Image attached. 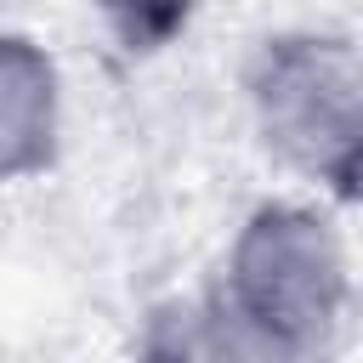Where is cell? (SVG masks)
Here are the masks:
<instances>
[{
	"label": "cell",
	"instance_id": "6da1fadb",
	"mask_svg": "<svg viewBox=\"0 0 363 363\" xmlns=\"http://www.w3.org/2000/svg\"><path fill=\"white\" fill-rule=\"evenodd\" d=\"M244 108L261 147L335 204L363 176V62L340 28H278L244 57Z\"/></svg>",
	"mask_w": 363,
	"mask_h": 363
},
{
	"label": "cell",
	"instance_id": "7a4b0ae2",
	"mask_svg": "<svg viewBox=\"0 0 363 363\" xmlns=\"http://www.w3.org/2000/svg\"><path fill=\"white\" fill-rule=\"evenodd\" d=\"M216 289L272 329L335 352L352 312V255L340 227L318 204L272 199L238 221Z\"/></svg>",
	"mask_w": 363,
	"mask_h": 363
},
{
	"label": "cell",
	"instance_id": "3957f363",
	"mask_svg": "<svg viewBox=\"0 0 363 363\" xmlns=\"http://www.w3.org/2000/svg\"><path fill=\"white\" fill-rule=\"evenodd\" d=\"M136 363H335V352L306 346L221 289L153 301L136 323Z\"/></svg>",
	"mask_w": 363,
	"mask_h": 363
},
{
	"label": "cell",
	"instance_id": "277c9868",
	"mask_svg": "<svg viewBox=\"0 0 363 363\" xmlns=\"http://www.w3.org/2000/svg\"><path fill=\"white\" fill-rule=\"evenodd\" d=\"M62 153V68L17 28H0V187L34 182Z\"/></svg>",
	"mask_w": 363,
	"mask_h": 363
},
{
	"label": "cell",
	"instance_id": "5b68a950",
	"mask_svg": "<svg viewBox=\"0 0 363 363\" xmlns=\"http://www.w3.org/2000/svg\"><path fill=\"white\" fill-rule=\"evenodd\" d=\"M85 6H91V17L102 23V34L125 57H153V51L176 45L193 28V17H199L204 0H85Z\"/></svg>",
	"mask_w": 363,
	"mask_h": 363
}]
</instances>
